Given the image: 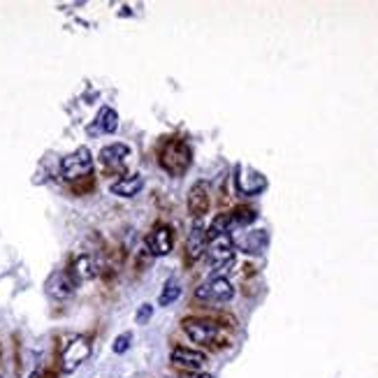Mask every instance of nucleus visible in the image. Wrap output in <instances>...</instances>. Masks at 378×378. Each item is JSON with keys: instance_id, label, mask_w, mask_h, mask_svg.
Masks as SVG:
<instances>
[{"instance_id": "f257e3e1", "label": "nucleus", "mask_w": 378, "mask_h": 378, "mask_svg": "<svg viewBox=\"0 0 378 378\" xmlns=\"http://www.w3.org/2000/svg\"><path fill=\"white\" fill-rule=\"evenodd\" d=\"M91 172H93V156L86 146H79L77 151L68 153V156L61 160V177L66 179V181L88 177Z\"/></svg>"}, {"instance_id": "f03ea898", "label": "nucleus", "mask_w": 378, "mask_h": 378, "mask_svg": "<svg viewBox=\"0 0 378 378\" xmlns=\"http://www.w3.org/2000/svg\"><path fill=\"white\" fill-rule=\"evenodd\" d=\"M88 355H91V344H88V339L72 337L61 350V369L66 371V374H72V371H77L88 360Z\"/></svg>"}, {"instance_id": "7ed1b4c3", "label": "nucleus", "mask_w": 378, "mask_h": 378, "mask_svg": "<svg viewBox=\"0 0 378 378\" xmlns=\"http://www.w3.org/2000/svg\"><path fill=\"white\" fill-rule=\"evenodd\" d=\"M160 165L170 172V175H179L190 165V149L179 139H172L163 146L160 151Z\"/></svg>"}, {"instance_id": "20e7f679", "label": "nucleus", "mask_w": 378, "mask_h": 378, "mask_svg": "<svg viewBox=\"0 0 378 378\" xmlns=\"http://www.w3.org/2000/svg\"><path fill=\"white\" fill-rule=\"evenodd\" d=\"M195 297L202 302H230L235 297V288L226 277H211L197 288Z\"/></svg>"}, {"instance_id": "39448f33", "label": "nucleus", "mask_w": 378, "mask_h": 378, "mask_svg": "<svg viewBox=\"0 0 378 378\" xmlns=\"http://www.w3.org/2000/svg\"><path fill=\"white\" fill-rule=\"evenodd\" d=\"M207 260L211 267H228L235 260V241L230 235H219L209 239L207 244Z\"/></svg>"}, {"instance_id": "423d86ee", "label": "nucleus", "mask_w": 378, "mask_h": 378, "mask_svg": "<svg viewBox=\"0 0 378 378\" xmlns=\"http://www.w3.org/2000/svg\"><path fill=\"white\" fill-rule=\"evenodd\" d=\"M183 332L188 335V339L193 344H200V346H211L219 339V325L211 323V320H195V318H188L183 320Z\"/></svg>"}, {"instance_id": "0eeeda50", "label": "nucleus", "mask_w": 378, "mask_h": 378, "mask_svg": "<svg viewBox=\"0 0 378 378\" xmlns=\"http://www.w3.org/2000/svg\"><path fill=\"white\" fill-rule=\"evenodd\" d=\"M172 364L177 369L186 371V374H197V371L204 369L207 364V355L200 353V350H193V348H186V346H177L172 350Z\"/></svg>"}, {"instance_id": "6e6552de", "label": "nucleus", "mask_w": 378, "mask_h": 378, "mask_svg": "<svg viewBox=\"0 0 378 378\" xmlns=\"http://www.w3.org/2000/svg\"><path fill=\"white\" fill-rule=\"evenodd\" d=\"M47 295L54 299H59V302H63V299L72 297L74 290H77V281L72 279V274L70 272H54L51 277L47 279Z\"/></svg>"}, {"instance_id": "1a4fd4ad", "label": "nucleus", "mask_w": 378, "mask_h": 378, "mask_svg": "<svg viewBox=\"0 0 378 378\" xmlns=\"http://www.w3.org/2000/svg\"><path fill=\"white\" fill-rule=\"evenodd\" d=\"M175 246V237H172V230L168 226H156L146 237V251L156 258H163L168 255Z\"/></svg>"}, {"instance_id": "9d476101", "label": "nucleus", "mask_w": 378, "mask_h": 378, "mask_svg": "<svg viewBox=\"0 0 378 378\" xmlns=\"http://www.w3.org/2000/svg\"><path fill=\"white\" fill-rule=\"evenodd\" d=\"M237 188L241 195H258L267 188V179L251 168H237Z\"/></svg>"}, {"instance_id": "9b49d317", "label": "nucleus", "mask_w": 378, "mask_h": 378, "mask_svg": "<svg viewBox=\"0 0 378 378\" xmlns=\"http://www.w3.org/2000/svg\"><path fill=\"white\" fill-rule=\"evenodd\" d=\"M207 244H209L207 230H204L200 223H195L188 232V239H186V253H188V258L190 260L202 258V253H207Z\"/></svg>"}, {"instance_id": "f8f14e48", "label": "nucleus", "mask_w": 378, "mask_h": 378, "mask_svg": "<svg viewBox=\"0 0 378 378\" xmlns=\"http://www.w3.org/2000/svg\"><path fill=\"white\" fill-rule=\"evenodd\" d=\"M128 153H130V149H128L126 144H119V142L107 144V146H102V151H100V163L110 170H123Z\"/></svg>"}, {"instance_id": "ddd939ff", "label": "nucleus", "mask_w": 378, "mask_h": 378, "mask_svg": "<svg viewBox=\"0 0 378 378\" xmlns=\"http://www.w3.org/2000/svg\"><path fill=\"white\" fill-rule=\"evenodd\" d=\"M119 128V114L112 110V107H102L98 112V117H95L93 126L88 128V132L91 135H112L117 132Z\"/></svg>"}, {"instance_id": "4468645a", "label": "nucleus", "mask_w": 378, "mask_h": 378, "mask_svg": "<svg viewBox=\"0 0 378 378\" xmlns=\"http://www.w3.org/2000/svg\"><path fill=\"white\" fill-rule=\"evenodd\" d=\"M188 211L200 219L209 211V190H207V183H195L188 193Z\"/></svg>"}, {"instance_id": "2eb2a0df", "label": "nucleus", "mask_w": 378, "mask_h": 378, "mask_svg": "<svg viewBox=\"0 0 378 378\" xmlns=\"http://www.w3.org/2000/svg\"><path fill=\"white\" fill-rule=\"evenodd\" d=\"M142 188H144V179L139 175H128L110 186V190L117 197H135Z\"/></svg>"}, {"instance_id": "dca6fc26", "label": "nucleus", "mask_w": 378, "mask_h": 378, "mask_svg": "<svg viewBox=\"0 0 378 378\" xmlns=\"http://www.w3.org/2000/svg\"><path fill=\"white\" fill-rule=\"evenodd\" d=\"M68 272L72 274V279L77 281V286H79L81 281H91L95 277V265H93V260L88 258V255H79Z\"/></svg>"}, {"instance_id": "f3484780", "label": "nucleus", "mask_w": 378, "mask_h": 378, "mask_svg": "<svg viewBox=\"0 0 378 378\" xmlns=\"http://www.w3.org/2000/svg\"><path fill=\"white\" fill-rule=\"evenodd\" d=\"M237 244L244 248L246 253H260L262 248L267 246V232L265 230H253V232H246L244 237H241Z\"/></svg>"}, {"instance_id": "a211bd4d", "label": "nucleus", "mask_w": 378, "mask_h": 378, "mask_svg": "<svg viewBox=\"0 0 378 378\" xmlns=\"http://www.w3.org/2000/svg\"><path fill=\"white\" fill-rule=\"evenodd\" d=\"M181 284H179L177 279H168L163 286V290H160V297H158V304L160 306H170L172 302H177L179 297H181Z\"/></svg>"}, {"instance_id": "6ab92c4d", "label": "nucleus", "mask_w": 378, "mask_h": 378, "mask_svg": "<svg viewBox=\"0 0 378 378\" xmlns=\"http://www.w3.org/2000/svg\"><path fill=\"white\" fill-rule=\"evenodd\" d=\"M232 214V226L235 228H244L248 223L255 221V211L253 209H237V211H230Z\"/></svg>"}, {"instance_id": "aec40b11", "label": "nucleus", "mask_w": 378, "mask_h": 378, "mask_svg": "<svg viewBox=\"0 0 378 378\" xmlns=\"http://www.w3.org/2000/svg\"><path fill=\"white\" fill-rule=\"evenodd\" d=\"M130 341H132V335L130 332H126V335L117 337V341H114V353H126L128 348H130Z\"/></svg>"}, {"instance_id": "412c9836", "label": "nucleus", "mask_w": 378, "mask_h": 378, "mask_svg": "<svg viewBox=\"0 0 378 378\" xmlns=\"http://www.w3.org/2000/svg\"><path fill=\"white\" fill-rule=\"evenodd\" d=\"M153 316V306L151 304H142V309L137 311V316H135V320H137L139 325H146Z\"/></svg>"}, {"instance_id": "4be33fe9", "label": "nucleus", "mask_w": 378, "mask_h": 378, "mask_svg": "<svg viewBox=\"0 0 378 378\" xmlns=\"http://www.w3.org/2000/svg\"><path fill=\"white\" fill-rule=\"evenodd\" d=\"M181 378H214L211 374H202V371H197V374H186V376H181Z\"/></svg>"}, {"instance_id": "5701e85b", "label": "nucleus", "mask_w": 378, "mask_h": 378, "mask_svg": "<svg viewBox=\"0 0 378 378\" xmlns=\"http://www.w3.org/2000/svg\"><path fill=\"white\" fill-rule=\"evenodd\" d=\"M28 378H42V376H40V371H33V374H28Z\"/></svg>"}]
</instances>
